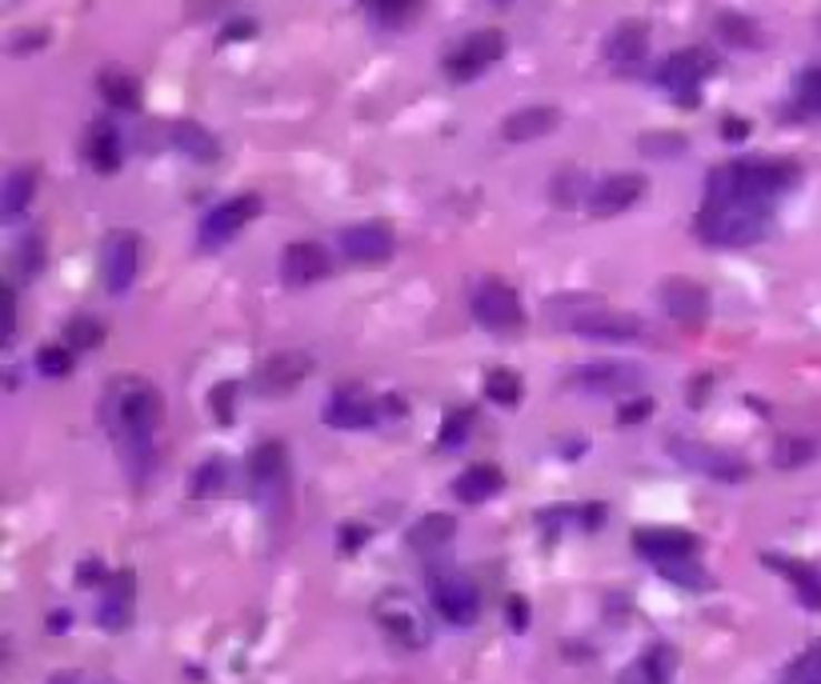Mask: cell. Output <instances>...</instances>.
<instances>
[{
  "mask_svg": "<svg viewBox=\"0 0 821 684\" xmlns=\"http://www.w3.org/2000/svg\"><path fill=\"white\" fill-rule=\"evenodd\" d=\"M160 413H165L160 393L145 377H117L109 385V400H105L109 433L137 480L152 468V445H157Z\"/></svg>",
  "mask_w": 821,
  "mask_h": 684,
  "instance_id": "cell-1",
  "label": "cell"
},
{
  "mask_svg": "<svg viewBox=\"0 0 821 684\" xmlns=\"http://www.w3.org/2000/svg\"><path fill=\"white\" fill-rule=\"evenodd\" d=\"M550 320L561 325L565 333L593 340H637L645 337V320L630 308H613L605 300L590 297V293H561L550 300Z\"/></svg>",
  "mask_w": 821,
  "mask_h": 684,
  "instance_id": "cell-2",
  "label": "cell"
},
{
  "mask_svg": "<svg viewBox=\"0 0 821 684\" xmlns=\"http://www.w3.org/2000/svg\"><path fill=\"white\" fill-rule=\"evenodd\" d=\"M801 169L793 160H770V157H750V160H730L710 172L705 197H745V200H773L785 189H793Z\"/></svg>",
  "mask_w": 821,
  "mask_h": 684,
  "instance_id": "cell-3",
  "label": "cell"
},
{
  "mask_svg": "<svg viewBox=\"0 0 821 684\" xmlns=\"http://www.w3.org/2000/svg\"><path fill=\"white\" fill-rule=\"evenodd\" d=\"M770 205L765 200H745V197H705L701 205L698 220V237L705 245H718V248H741V245H753V240L765 237V228H770Z\"/></svg>",
  "mask_w": 821,
  "mask_h": 684,
  "instance_id": "cell-4",
  "label": "cell"
},
{
  "mask_svg": "<svg viewBox=\"0 0 821 684\" xmlns=\"http://www.w3.org/2000/svg\"><path fill=\"white\" fill-rule=\"evenodd\" d=\"M429 601L449 625H473L481 613L477 585L461 568H437V573H429Z\"/></svg>",
  "mask_w": 821,
  "mask_h": 684,
  "instance_id": "cell-5",
  "label": "cell"
},
{
  "mask_svg": "<svg viewBox=\"0 0 821 684\" xmlns=\"http://www.w3.org/2000/svg\"><path fill=\"white\" fill-rule=\"evenodd\" d=\"M373 616H377L380 633L389 636V641H397L400 648H425L429 645V625H425V616H421L417 601H413L409 593H385L373 605Z\"/></svg>",
  "mask_w": 821,
  "mask_h": 684,
  "instance_id": "cell-6",
  "label": "cell"
},
{
  "mask_svg": "<svg viewBox=\"0 0 821 684\" xmlns=\"http://www.w3.org/2000/svg\"><path fill=\"white\" fill-rule=\"evenodd\" d=\"M570 388H581L590 397H641V385H645V373L625 360H593L585 368H573L565 377Z\"/></svg>",
  "mask_w": 821,
  "mask_h": 684,
  "instance_id": "cell-7",
  "label": "cell"
},
{
  "mask_svg": "<svg viewBox=\"0 0 821 684\" xmlns=\"http://www.w3.org/2000/svg\"><path fill=\"white\" fill-rule=\"evenodd\" d=\"M713 69H718L713 52H705V49H681V52H673L665 65H661L657 80H661V89L673 92L681 105H693V100H698V89L705 85V77H710Z\"/></svg>",
  "mask_w": 821,
  "mask_h": 684,
  "instance_id": "cell-8",
  "label": "cell"
},
{
  "mask_svg": "<svg viewBox=\"0 0 821 684\" xmlns=\"http://www.w3.org/2000/svg\"><path fill=\"white\" fill-rule=\"evenodd\" d=\"M501 57H505V32L481 29V32H469V37L461 40L457 49L445 57V72H449L453 80H473L485 69H493Z\"/></svg>",
  "mask_w": 821,
  "mask_h": 684,
  "instance_id": "cell-9",
  "label": "cell"
},
{
  "mask_svg": "<svg viewBox=\"0 0 821 684\" xmlns=\"http://www.w3.org/2000/svg\"><path fill=\"white\" fill-rule=\"evenodd\" d=\"M137 268H140L137 232H129V228H112L109 237H105V245H100V272H105V288H109L112 297L129 293L132 280H137Z\"/></svg>",
  "mask_w": 821,
  "mask_h": 684,
  "instance_id": "cell-10",
  "label": "cell"
},
{
  "mask_svg": "<svg viewBox=\"0 0 821 684\" xmlns=\"http://www.w3.org/2000/svg\"><path fill=\"white\" fill-rule=\"evenodd\" d=\"M473 317L493 333H510V328L525 325V308H521V297L505 280H481L473 288Z\"/></svg>",
  "mask_w": 821,
  "mask_h": 684,
  "instance_id": "cell-11",
  "label": "cell"
},
{
  "mask_svg": "<svg viewBox=\"0 0 821 684\" xmlns=\"http://www.w3.org/2000/svg\"><path fill=\"white\" fill-rule=\"evenodd\" d=\"M257 217H260V197H257V192H240V197L217 205L209 217L200 220V245H205V248L225 245V240H233L240 228L249 225V220H257Z\"/></svg>",
  "mask_w": 821,
  "mask_h": 684,
  "instance_id": "cell-12",
  "label": "cell"
},
{
  "mask_svg": "<svg viewBox=\"0 0 821 684\" xmlns=\"http://www.w3.org/2000/svg\"><path fill=\"white\" fill-rule=\"evenodd\" d=\"M661 305H665V313L685 328L705 325V317H710V293H705V285H698V280H690V277L661 280Z\"/></svg>",
  "mask_w": 821,
  "mask_h": 684,
  "instance_id": "cell-13",
  "label": "cell"
},
{
  "mask_svg": "<svg viewBox=\"0 0 821 684\" xmlns=\"http://www.w3.org/2000/svg\"><path fill=\"white\" fill-rule=\"evenodd\" d=\"M670 453H677V460H685L698 473L713 476V480H745L750 476V465L741 456L725 453V448L713 445H698V440H670Z\"/></svg>",
  "mask_w": 821,
  "mask_h": 684,
  "instance_id": "cell-14",
  "label": "cell"
},
{
  "mask_svg": "<svg viewBox=\"0 0 821 684\" xmlns=\"http://www.w3.org/2000/svg\"><path fill=\"white\" fill-rule=\"evenodd\" d=\"M329 252L313 240H293L280 248V280L289 288H309L329 277Z\"/></svg>",
  "mask_w": 821,
  "mask_h": 684,
  "instance_id": "cell-15",
  "label": "cell"
},
{
  "mask_svg": "<svg viewBox=\"0 0 821 684\" xmlns=\"http://www.w3.org/2000/svg\"><path fill=\"white\" fill-rule=\"evenodd\" d=\"M309 373H313V360L293 348V353H273V357L260 360L253 380H257V388L265 397H285V393H293Z\"/></svg>",
  "mask_w": 821,
  "mask_h": 684,
  "instance_id": "cell-16",
  "label": "cell"
},
{
  "mask_svg": "<svg viewBox=\"0 0 821 684\" xmlns=\"http://www.w3.org/2000/svg\"><path fill=\"white\" fill-rule=\"evenodd\" d=\"M645 177L637 172H613V177L597 180L590 192V212L593 217H617V212L633 209L641 197H645Z\"/></svg>",
  "mask_w": 821,
  "mask_h": 684,
  "instance_id": "cell-17",
  "label": "cell"
},
{
  "mask_svg": "<svg viewBox=\"0 0 821 684\" xmlns=\"http://www.w3.org/2000/svg\"><path fill=\"white\" fill-rule=\"evenodd\" d=\"M132 601H137V576L132 573H112L100 585V605L97 621L105 633H125L132 625Z\"/></svg>",
  "mask_w": 821,
  "mask_h": 684,
  "instance_id": "cell-18",
  "label": "cell"
},
{
  "mask_svg": "<svg viewBox=\"0 0 821 684\" xmlns=\"http://www.w3.org/2000/svg\"><path fill=\"white\" fill-rule=\"evenodd\" d=\"M340 252L357 265H380L393 257V228L380 220H365V225H349L340 232Z\"/></svg>",
  "mask_w": 821,
  "mask_h": 684,
  "instance_id": "cell-19",
  "label": "cell"
},
{
  "mask_svg": "<svg viewBox=\"0 0 821 684\" xmlns=\"http://www.w3.org/2000/svg\"><path fill=\"white\" fill-rule=\"evenodd\" d=\"M633 548H637L645 561L661 565V561H677V556L698 553V536L690 528H637L633 533Z\"/></svg>",
  "mask_w": 821,
  "mask_h": 684,
  "instance_id": "cell-20",
  "label": "cell"
},
{
  "mask_svg": "<svg viewBox=\"0 0 821 684\" xmlns=\"http://www.w3.org/2000/svg\"><path fill=\"white\" fill-rule=\"evenodd\" d=\"M561 125V112L553 105H530V109H517L501 120V137L510 145H530V140L550 137Z\"/></svg>",
  "mask_w": 821,
  "mask_h": 684,
  "instance_id": "cell-21",
  "label": "cell"
},
{
  "mask_svg": "<svg viewBox=\"0 0 821 684\" xmlns=\"http://www.w3.org/2000/svg\"><path fill=\"white\" fill-rule=\"evenodd\" d=\"M645 49H650V24L645 20H621L617 29L605 37V60L617 65V69L641 65Z\"/></svg>",
  "mask_w": 821,
  "mask_h": 684,
  "instance_id": "cell-22",
  "label": "cell"
},
{
  "mask_svg": "<svg viewBox=\"0 0 821 684\" xmlns=\"http://www.w3.org/2000/svg\"><path fill=\"white\" fill-rule=\"evenodd\" d=\"M673 668H677V653L670 645H653L637 661H630V665L621 668L617 684H670Z\"/></svg>",
  "mask_w": 821,
  "mask_h": 684,
  "instance_id": "cell-23",
  "label": "cell"
},
{
  "mask_svg": "<svg viewBox=\"0 0 821 684\" xmlns=\"http://www.w3.org/2000/svg\"><path fill=\"white\" fill-rule=\"evenodd\" d=\"M325 417H329L333 428H369L377 420V405L360 388H337Z\"/></svg>",
  "mask_w": 821,
  "mask_h": 684,
  "instance_id": "cell-24",
  "label": "cell"
},
{
  "mask_svg": "<svg viewBox=\"0 0 821 684\" xmlns=\"http://www.w3.org/2000/svg\"><path fill=\"white\" fill-rule=\"evenodd\" d=\"M501 488H505V473L497 465H469L453 480V493H457L461 505H485Z\"/></svg>",
  "mask_w": 821,
  "mask_h": 684,
  "instance_id": "cell-25",
  "label": "cell"
},
{
  "mask_svg": "<svg viewBox=\"0 0 821 684\" xmlns=\"http://www.w3.org/2000/svg\"><path fill=\"white\" fill-rule=\"evenodd\" d=\"M765 565L778 568L785 581L793 585V593L801 596L805 608H821V573L813 565H801V561H790V556H765Z\"/></svg>",
  "mask_w": 821,
  "mask_h": 684,
  "instance_id": "cell-26",
  "label": "cell"
},
{
  "mask_svg": "<svg viewBox=\"0 0 821 684\" xmlns=\"http://www.w3.org/2000/svg\"><path fill=\"white\" fill-rule=\"evenodd\" d=\"M453 533H457V525H453V516L445 513H429V516H421L417 525L409 528V548L413 553H441V548L449 545Z\"/></svg>",
  "mask_w": 821,
  "mask_h": 684,
  "instance_id": "cell-27",
  "label": "cell"
},
{
  "mask_svg": "<svg viewBox=\"0 0 821 684\" xmlns=\"http://www.w3.org/2000/svg\"><path fill=\"white\" fill-rule=\"evenodd\" d=\"M249 476L257 488H273L285 480V448L277 440H265L249 453Z\"/></svg>",
  "mask_w": 821,
  "mask_h": 684,
  "instance_id": "cell-28",
  "label": "cell"
},
{
  "mask_svg": "<svg viewBox=\"0 0 821 684\" xmlns=\"http://www.w3.org/2000/svg\"><path fill=\"white\" fill-rule=\"evenodd\" d=\"M97 89H100V97L109 100L112 109H140V85H137V77H132V72L105 69V72H100V80H97Z\"/></svg>",
  "mask_w": 821,
  "mask_h": 684,
  "instance_id": "cell-29",
  "label": "cell"
},
{
  "mask_svg": "<svg viewBox=\"0 0 821 684\" xmlns=\"http://www.w3.org/2000/svg\"><path fill=\"white\" fill-rule=\"evenodd\" d=\"M89 165L97 172L120 169V137L112 125H97V129L89 132Z\"/></svg>",
  "mask_w": 821,
  "mask_h": 684,
  "instance_id": "cell-30",
  "label": "cell"
},
{
  "mask_svg": "<svg viewBox=\"0 0 821 684\" xmlns=\"http://www.w3.org/2000/svg\"><path fill=\"white\" fill-rule=\"evenodd\" d=\"M32 192H37V169H29V165L12 169L9 180H4V217H20L29 209Z\"/></svg>",
  "mask_w": 821,
  "mask_h": 684,
  "instance_id": "cell-31",
  "label": "cell"
},
{
  "mask_svg": "<svg viewBox=\"0 0 821 684\" xmlns=\"http://www.w3.org/2000/svg\"><path fill=\"white\" fill-rule=\"evenodd\" d=\"M172 145L180 152H189L192 160H217V140L200 129V125H192V120H177L172 125Z\"/></svg>",
  "mask_w": 821,
  "mask_h": 684,
  "instance_id": "cell-32",
  "label": "cell"
},
{
  "mask_svg": "<svg viewBox=\"0 0 821 684\" xmlns=\"http://www.w3.org/2000/svg\"><path fill=\"white\" fill-rule=\"evenodd\" d=\"M657 573L665 576V581H673V585L681 588H710V573L693 561V556H677V561H661Z\"/></svg>",
  "mask_w": 821,
  "mask_h": 684,
  "instance_id": "cell-33",
  "label": "cell"
},
{
  "mask_svg": "<svg viewBox=\"0 0 821 684\" xmlns=\"http://www.w3.org/2000/svg\"><path fill=\"white\" fill-rule=\"evenodd\" d=\"M781 684H821V641L798 653L781 673Z\"/></svg>",
  "mask_w": 821,
  "mask_h": 684,
  "instance_id": "cell-34",
  "label": "cell"
},
{
  "mask_svg": "<svg viewBox=\"0 0 821 684\" xmlns=\"http://www.w3.org/2000/svg\"><path fill=\"white\" fill-rule=\"evenodd\" d=\"M485 393H489L493 405H517L521 400V377L513 368H493L489 377H485Z\"/></svg>",
  "mask_w": 821,
  "mask_h": 684,
  "instance_id": "cell-35",
  "label": "cell"
},
{
  "mask_svg": "<svg viewBox=\"0 0 821 684\" xmlns=\"http://www.w3.org/2000/svg\"><path fill=\"white\" fill-rule=\"evenodd\" d=\"M225 480H229V468H225V460H217V456H212V460H205V465L192 473L189 493L192 496H217L220 488H225Z\"/></svg>",
  "mask_w": 821,
  "mask_h": 684,
  "instance_id": "cell-36",
  "label": "cell"
},
{
  "mask_svg": "<svg viewBox=\"0 0 821 684\" xmlns=\"http://www.w3.org/2000/svg\"><path fill=\"white\" fill-rule=\"evenodd\" d=\"M813 456H818V445H813V440L785 437V440H778V448H773V465H778V468H798V465H810Z\"/></svg>",
  "mask_w": 821,
  "mask_h": 684,
  "instance_id": "cell-37",
  "label": "cell"
},
{
  "mask_svg": "<svg viewBox=\"0 0 821 684\" xmlns=\"http://www.w3.org/2000/svg\"><path fill=\"white\" fill-rule=\"evenodd\" d=\"M37 368H40V373H44V377H65V373H69V368H72V348H65V345L40 348Z\"/></svg>",
  "mask_w": 821,
  "mask_h": 684,
  "instance_id": "cell-38",
  "label": "cell"
},
{
  "mask_svg": "<svg viewBox=\"0 0 821 684\" xmlns=\"http://www.w3.org/2000/svg\"><path fill=\"white\" fill-rule=\"evenodd\" d=\"M65 337H69L72 348H92V345H100V337H105V333H100V320L77 317L69 328H65Z\"/></svg>",
  "mask_w": 821,
  "mask_h": 684,
  "instance_id": "cell-39",
  "label": "cell"
},
{
  "mask_svg": "<svg viewBox=\"0 0 821 684\" xmlns=\"http://www.w3.org/2000/svg\"><path fill=\"white\" fill-rule=\"evenodd\" d=\"M718 29L721 37H730V44H758V29L745 17H721Z\"/></svg>",
  "mask_w": 821,
  "mask_h": 684,
  "instance_id": "cell-40",
  "label": "cell"
},
{
  "mask_svg": "<svg viewBox=\"0 0 821 684\" xmlns=\"http://www.w3.org/2000/svg\"><path fill=\"white\" fill-rule=\"evenodd\" d=\"M469 420H473L469 408H457V413H449V417H445V428H441V445H461V440H465V433H469Z\"/></svg>",
  "mask_w": 821,
  "mask_h": 684,
  "instance_id": "cell-41",
  "label": "cell"
},
{
  "mask_svg": "<svg viewBox=\"0 0 821 684\" xmlns=\"http://www.w3.org/2000/svg\"><path fill=\"white\" fill-rule=\"evenodd\" d=\"M233 400H237V385H217L212 388V417L217 425H233Z\"/></svg>",
  "mask_w": 821,
  "mask_h": 684,
  "instance_id": "cell-42",
  "label": "cell"
},
{
  "mask_svg": "<svg viewBox=\"0 0 821 684\" xmlns=\"http://www.w3.org/2000/svg\"><path fill=\"white\" fill-rule=\"evenodd\" d=\"M365 4H369V9L377 12L380 20H393V24H397V20L409 17L417 0H365Z\"/></svg>",
  "mask_w": 821,
  "mask_h": 684,
  "instance_id": "cell-43",
  "label": "cell"
},
{
  "mask_svg": "<svg viewBox=\"0 0 821 684\" xmlns=\"http://www.w3.org/2000/svg\"><path fill=\"white\" fill-rule=\"evenodd\" d=\"M801 105L821 112V69L805 72V80H801Z\"/></svg>",
  "mask_w": 821,
  "mask_h": 684,
  "instance_id": "cell-44",
  "label": "cell"
},
{
  "mask_svg": "<svg viewBox=\"0 0 821 684\" xmlns=\"http://www.w3.org/2000/svg\"><path fill=\"white\" fill-rule=\"evenodd\" d=\"M337 541H340V553L349 556V553H357L365 541H369V528H365V525H340Z\"/></svg>",
  "mask_w": 821,
  "mask_h": 684,
  "instance_id": "cell-45",
  "label": "cell"
},
{
  "mask_svg": "<svg viewBox=\"0 0 821 684\" xmlns=\"http://www.w3.org/2000/svg\"><path fill=\"white\" fill-rule=\"evenodd\" d=\"M505 616H510V628L525 633V628H530V601H525V596H510V605H505Z\"/></svg>",
  "mask_w": 821,
  "mask_h": 684,
  "instance_id": "cell-46",
  "label": "cell"
},
{
  "mask_svg": "<svg viewBox=\"0 0 821 684\" xmlns=\"http://www.w3.org/2000/svg\"><path fill=\"white\" fill-rule=\"evenodd\" d=\"M650 413H653V400L637 397V400H630V405L621 408V425H637V420H645Z\"/></svg>",
  "mask_w": 821,
  "mask_h": 684,
  "instance_id": "cell-47",
  "label": "cell"
},
{
  "mask_svg": "<svg viewBox=\"0 0 821 684\" xmlns=\"http://www.w3.org/2000/svg\"><path fill=\"white\" fill-rule=\"evenodd\" d=\"M77 581L85 588H92V585H105L109 576H105V565H100V561H85V565L77 568Z\"/></svg>",
  "mask_w": 821,
  "mask_h": 684,
  "instance_id": "cell-48",
  "label": "cell"
},
{
  "mask_svg": "<svg viewBox=\"0 0 821 684\" xmlns=\"http://www.w3.org/2000/svg\"><path fill=\"white\" fill-rule=\"evenodd\" d=\"M745 132H750V125H745V120H725V137H730V140H741Z\"/></svg>",
  "mask_w": 821,
  "mask_h": 684,
  "instance_id": "cell-49",
  "label": "cell"
},
{
  "mask_svg": "<svg viewBox=\"0 0 821 684\" xmlns=\"http://www.w3.org/2000/svg\"><path fill=\"white\" fill-rule=\"evenodd\" d=\"M69 625H72V616H69V613H52V621H49L52 633H60V628H69Z\"/></svg>",
  "mask_w": 821,
  "mask_h": 684,
  "instance_id": "cell-50",
  "label": "cell"
},
{
  "mask_svg": "<svg viewBox=\"0 0 821 684\" xmlns=\"http://www.w3.org/2000/svg\"><path fill=\"white\" fill-rule=\"evenodd\" d=\"M52 684H77V673H69V676H52Z\"/></svg>",
  "mask_w": 821,
  "mask_h": 684,
  "instance_id": "cell-51",
  "label": "cell"
}]
</instances>
